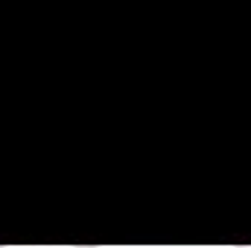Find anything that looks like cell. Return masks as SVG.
<instances>
[{
	"label": "cell",
	"instance_id": "1",
	"mask_svg": "<svg viewBox=\"0 0 251 248\" xmlns=\"http://www.w3.org/2000/svg\"><path fill=\"white\" fill-rule=\"evenodd\" d=\"M237 248H251V246H237Z\"/></svg>",
	"mask_w": 251,
	"mask_h": 248
},
{
	"label": "cell",
	"instance_id": "2",
	"mask_svg": "<svg viewBox=\"0 0 251 248\" xmlns=\"http://www.w3.org/2000/svg\"><path fill=\"white\" fill-rule=\"evenodd\" d=\"M0 248H3V246H0Z\"/></svg>",
	"mask_w": 251,
	"mask_h": 248
}]
</instances>
